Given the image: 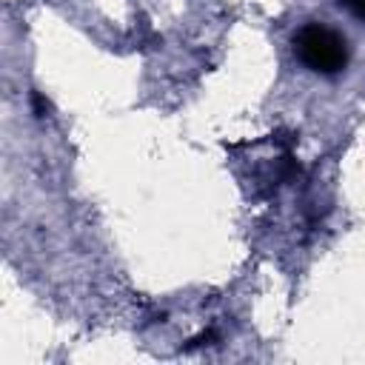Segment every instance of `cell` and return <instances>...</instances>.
<instances>
[{
	"label": "cell",
	"mask_w": 365,
	"mask_h": 365,
	"mask_svg": "<svg viewBox=\"0 0 365 365\" xmlns=\"http://www.w3.org/2000/svg\"><path fill=\"white\" fill-rule=\"evenodd\" d=\"M294 51L305 68L314 74H339L348 66V43L339 31L322 23H305L294 34Z\"/></svg>",
	"instance_id": "6da1fadb"
},
{
	"label": "cell",
	"mask_w": 365,
	"mask_h": 365,
	"mask_svg": "<svg viewBox=\"0 0 365 365\" xmlns=\"http://www.w3.org/2000/svg\"><path fill=\"white\" fill-rule=\"evenodd\" d=\"M339 6H345V9L354 11L359 20H365V0H339Z\"/></svg>",
	"instance_id": "7a4b0ae2"
}]
</instances>
